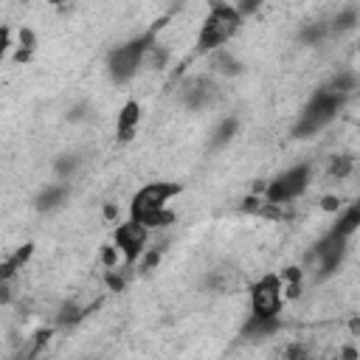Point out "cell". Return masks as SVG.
Returning a JSON list of instances; mask_svg holds the SVG:
<instances>
[{"instance_id":"1","label":"cell","mask_w":360,"mask_h":360,"mask_svg":"<svg viewBox=\"0 0 360 360\" xmlns=\"http://www.w3.org/2000/svg\"><path fill=\"white\" fill-rule=\"evenodd\" d=\"M242 14L236 6H228L225 0H208V14L202 17V25L197 31V51L211 53L217 48H225L236 31L242 28Z\"/></svg>"},{"instance_id":"2","label":"cell","mask_w":360,"mask_h":360,"mask_svg":"<svg viewBox=\"0 0 360 360\" xmlns=\"http://www.w3.org/2000/svg\"><path fill=\"white\" fill-rule=\"evenodd\" d=\"M160 25H163V22H158V25H152L146 34H141V37H135V39L118 45V48H112V53L107 56V70H110L112 82L124 84V82L135 79V73L143 68V56H146L149 45L158 42V28H160Z\"/></svg>"},{"instance_id":"3","label":"cell","mask_w":360,"mask_h":360,"mask_svg":"<svg viewBox=\"0 0 360 360\" xmlns=\"http://www.w3.org/2000/svg\"><path fill=\"white\" fill-rule=\"evenodd\" d=\"M343 98H346V96H340L335 87H329V84L321 87V90L309 98V104L304 107V112H301V118H298V124H295V135H298V138H309V135L321 132L326 124H332V118L338 115Z\"/></svg>"},{"instance_id":"4","label":"cell","mask_w":360,"mask_h":360,"mask_svg":"<svg viewBox=\"0 0 360 360\" xmlns=\"http://www.w3.org/2000/svg\"><path fill=\"white\" fill-rule=\"evenodd\" d=\"M309 183H312V166L298 163V166L281 172L278 177H273L264 186V200L267 202H292L309 188Z\"/></svg>"},{"instance_id":"5","label":"cell","mask_w":360,"mask_h":360,"mask_svg":"<svg viewBox=\"0 0 360 360\" xmlns=\"http://www.w3.org/2000/svg\"><path fill=\"white\" fill-rule=\"evenodd\" d=\"M183 191L180 183L174 180H152L146 186H141L129 202V217L132 219H141L143 214L149 211H158V208H169V202Z\"/></svg>"},{"instance_id":"6","label":"cell","mask_w":360,"mask_h":360,"mask_svg":"<svg viewBox=\"0 0 360 360\" xmlns=\"http://www.w3.org/2000/svg\"><path fill=\"white\" fill-rule=\"evenodd\" d=\"M284 301L287 298H284V281H281V276L264 273L262 278H256L250 284V312L267 315V318H278Z\"/></svg>"},{"instance_id":"7","label":"cell","mask_w":360,"mask_h":360,"mask_svg":"<svg viewBox=\"0 0 360 360\" xmlns=\"http://www.w3.org/2000/svg\"><path fill=\"white\" fill-rule=\"evenodd\" d=\"M146 239H149V228H146L143 222L132 219V217H129L127 222H121V225L112 231V242L121 248L127 264H132L135 259L143 256V250H146Z\"/></svg>"},{"instance_id":"8","label":"cell","mask_w":360,"mask_h":360,"mask_svg":"<svg viewBox=\"0 0 360 360\" xmlns=\"http://www.w3.org/2000/svg\"><path fill=\"white\" fill-rule=\"evenodd\" d=\"M217 84L211 82V79H202V76H197V79H191L186 87H183V93H180V101L188 107V110H205V107H211L214 101H217Z\"/></svg>"},{"instance_id":"9","label":"cell","mask_w":360,"mask_h":360,"mask_svg":"<svg viewBox=\"0 0 360 360\" xmlns=\"http://www.w3.org/2000/svg\"><path fill=\"white\" fill-rule=\"evenodd\" d=\"M138 124H141V104L135 98L124 101V107L118 110V118H115V138L121 143L132 141L135 132H138Z\"/></svg>"},{"instance_id":"10","label":"cell","mask_w":360,"mask_h":360,"mask_svg":"<svg viewBox=\"0 0 360 360\" xmlns=\"http://www.w3.org/2000/svg\"><path fill=\"white\" fill-rule=\"evenodd\" d=\"M208 68L214 73H219V76H236V73H242V62L231 51H225V48H217V51L208 53Z\"/></svg>"},{"instance_id":"11","label":"cell","mask_w":360,"mask_h":360,"mask_svg":"<svg viewBox=\"0 0 360 360\" xmlns=\"http://www.w3.org/2000/svg\"><path fill=\"white\" fill-rule=\"evenodd\" d=\"M37 208L39 211H45V214H51V211H56V208H62L65 202H68V186H62V183H53V186H45L39 194H37Z\"/></svg>"},{"instance_id":"12","label":"cell","mask_w":360,"mask_h":360,"mask_svg":"<svg viewBox=\"0 0 360 360\" xmlns=\"http://www.w3.org/2000/svg\"><path fill=\"white\" fill-rule=\"evenodd\" d=\"M357 228H360V200H357L354 205H349V208L343 205V211H340L338 222H335L329 231H332V233H338V236H346V239H349Z\"/></svg>"},{"instance_id":"13","label":"cell","mask_w":360,"mask_h":360,"mask_svg":"<svg viewBox=\"0 0 360 360\" xmlns=\"http://www.w3.org/2000/svg\"><path fill=\"white\" fill-rule=\"evenodd\" d=\"M34 48H37V34H34V28H28V25H20V31H17V53H14V62H28L31 56H34Z\"/></svg>"},{"instance_id":"14","label":"cell","mask_w":360,"mask_h":360,"mask_svg":"<svg viewBox=\"0 0 360 360\" xmlns=\"http://www.w3.org/2000/svg\"><path fill=\"white\" fill-rule=\"evenodd\" d=\"M84 315H90V309H84V307H79L76 301H65L59 309H56V326H76Z\"/></svg>"},{"instance_id":"15","label":"cell","mask_w":360,"mask_h":360,"mask_svg":"<svg viewBox=\"0 0 360 360\" xmlns=\"http://www.w3.org/2000/svg\"><path fill=\"white\" fill-rule=\"evenodd\" d=\"M360 22V14H357V8H343V11H338L335 17H332V22H329V34H346V31H352L354 25Z\"/></svg>"},{"instance_id":"16","label":"cell","mask_w":360,"mask_h":360,"mask_svg":"<svg viewBox=\"0 0 360 360\" xmlns=\"http://www.w3.org/2000/svg\"><path fill=\"white\" fill-rule=\"evenodd\" d=\"M326 172H329L332 180H346V177L354 172V158H352V155H332Z\"/></svg>"},{"instance_id":"17","label":"cell","mask_w":360,"mask_h":360,"mask_svg":"<svg viewBox=\"0 0 360 360\" xmlns=\"http://www.w3.org/2000/svg\"><path fill=\"white\" fill-rule=\"evenodd\" d=\"M138 222H143L149 231H163V228L174 225V211H169V208H158V211H149V214H143Z\"/></svg>"},{"instance_id":"18","label":"cell","mask_w":360,"mask_h":360,"mask_svg":"<svg viewBox=\"0 0 360 360\" xmlns=\"http://www.w3.org/2000/svg\"><path fill=\"white\" fill-rule=\"evenodd\" d=\"M233 132H236V118H225V121H219V127L214 129L211 146H222V143H228V141L233 138Z\"/></svg>"},{"instance_id":"19","label":"cell","mask_w":360,"mask_h":360,"mask_svg":"<svg viewBox=\"0 0 360 360\" xmlns=\"http://www.w3.org/2000/svg\"><path fill=\"white\" fill-rule=\"evenodd\" d=\"M79 163H82V160H79L76 155H62V158H56V166H53V169H56V174H59L62 180H70V177L76 174Z\"/></svg>"},{"instance_id":"20","label":"cell","mask_w":360,"mask_h":360,"mask_svg":"<svg viewBox=\"0 0 360 360\" xmlns=\"http://www.w3.org/2000/svg\"><path fill=\"white\" fill-rule=\"evenodd\" d=\"M118 253H121V248H118L115 242L101 245V250H98V262H101V267H104V270L115 267V264H118Z\"/></svg>"},{"instance_id":"21","label":"cell","mask_w":360,"mask_h":360,"mask_svg":"<svg viewBox=\"0 0 360 360\" xmlns=\"http://www.w3.org/2000/svg\"><path fill=\"white\" fill-rule=\"evenodd\" d=\"M318 205H321V211H326V214H340V211H343V197H340V194H323Z\"/></svg>"},{"instance_id":"22","label":"cell","mask_w":360,"mask_h":360,"mask_svg":"<svg viewBox=\"0 0 360 360\" xmlns=\"http://www.w3.org/2000/svg\"><path fill=\"white\" fill-rule=\"evenodd\" d=\"M104 284H107V290H110V292H121V290H124V284H127V278H124L115 267H110V270H104Z\"/></svg>"},{"instance_id":"23","label":"cell","mask_w":360,"mask_h":360,"mask_svg":"<svg viewBox=\"0 0 360 360\" xmlns=\"http://www.w3.org/2000/svg\"><path fill=\"white\" fill-rule=\"evenodd\" d=\"M262 6H264V0H236V11H239L242 17H253Z\"/></svg>"},{"instance_id":"24","label":"cell","mask_w":360,"mask_h":360,"mask_svg":"<svg viewBox=\"0 0 360 360\" xmlns=\"http://www.w3.org/2000/svg\"><path fill=\"white\" fill-rule=\"evenodd\" d=\"M278 276H281V281H304V270L298 264H287Z\"/></svg>"},{"instance_id":"25","label":"cell","mask_w":360,"mask_h":360,"mask_svg":"<svg viewBox=\"0 0 360 360\" xmlns=\"http://www.w3.org/2000/svg\"><path fill=\"white\" fill-rule=\"evenodd\" d=\"M87 112H90L87 104H76V107L68 112V121H82V118H87Z\"/></svg>"},{"instance_id":"26","label":"cell","mask_w":360,"mask_h":360,"mask_svg":"<svg viewBox=\"0 0 360 360\" xmlns=\"http://www.w3.org/2000/svg\"><path fill=\"white\" fill-rule=\"evenodd\" d=\"M284 354H287V357H304V354H307V349H304V346H287V349H284Z\"/></svg>"},{"instance_id":"27","label":"cell","mask_w":360,"mask_h":360,"mask_svg":"<svg viewBox=\"0 0 360 360\" xmlns=\"http://www.w3.org/2000/svg\"><path fill=\"white\" fill-rule=\"evenodd\" d=\"M115 214H118V208L107 202V205H104V217H107V219H115Z\"/></svg>"},{"instance_id":"28","label":"cell","mask_w":360,"mask_h":360,"mask_svg":"<svg viewBox=\"0 0 360 360\" xmlns=\"http://www.w3.org/2000/svg\"><path fill=\"white\" fill-rule=\"evenodd\" d=\"M349 329H352V335H354V338H360V318H352Z\"/></svg>"},{"instance_id":"29","label":"cell","mask_w":360,"mask_h":360,"mask_svg":"<svg viewBox=\"0 0 360 360\" xmlns=\"http://www.w3.org/2000/svg\"><path fill=\"white\" fill-rule=\"evenodd\" d=\"M48 3H53V6H56V3H59V0H48Z\"/></svg>"},{"instance_id":"30","label":"cell","mask_w":360,"mask_h":360,"mask_svg":"<svg viewBox=\"0 0 360 360\" xmlns=\"http://www.w3.org/2000/svg\"><path fill=\"white\" fill-rule=\"evenodd\" d=\"M357 51H360V42H357Z\"/></svg>"}]
</instances>
